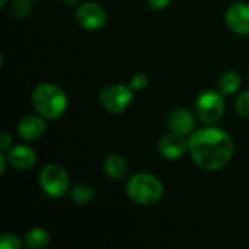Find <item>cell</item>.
I'll list each match as a JSON object with an SVG mask.
<instances>
[{
    "mask_svg": "<svg viewBox=\"0 0 249 249\" xmlns=\"http://www.w3.org/2000/svg\"><path fill=\"white\" fill-rule=\"evenodd\" d=\"M34 0H13L10 4V15L15 19H25L32 12Z\"/></svg>",
    "mask_w": 249,
    "mask_h": 249,
    "instance_id": "cell-17",
    "label": "cell"
},
{
    "mask_svg": "<svg viewBox=\"0 0 249 249\" xmlns=\"http://www.w3.org/2000/svg\"><path fill=\"white\" fill-rule=\"evenodd\" d=\"M235 152L231 134L216 125L196 130L188 139V153L193 162L203 171L216 172L226 168Z\"/></svg>",
    "mask_w": 249,
    "mask_h": 249,
    "instance_id": "cell-1",
    "label": "cell"
},
{
    "mask_svg": "<svg viewBox=\"0 0 249 249\" xmlns=\"http://www.w3.org/2000/svg\"><path fill=\"white\" fill-rule=\"evenodd\" d=\"M66 4H70V6H76V4H80L83 0H63Z\"/></svg>",
    "mask_w": 249,
    "mask_h": 249,
    "instance_id": "cell-23",
    "label": "cell"
},
{
    "mask_svg": "<svg viewBox=\"0 0 249 249\" xmlns=\"http://www.w3.org/2000/svg\"><path fill=\"white\" fill-rule=\"evenodd\" d=\"M31 102L36 114L45 120H57L63 117L69 107L66 92L58 85L50 82L35 86L31 95Z\"/></svg>",
    "mask_w": 249,
    "mask_h": 249,
    "instance_id": "cell-2",
    "label": "cell"
},
{
    "mask_svg": "<svg viewBox=\"0 0 249 249\" xmlns=\"http://www.w3.org/2000/svg\"><path fill=\"white\" fill-rule=\"evenodd\" d=\"M225 22L233 34L241 36L249 35V3H232L225 13Z\"/></svg>",
    "mask_w": 249,
    "mask_h": 249,
    "instance_id": "cell-8",
    "label": "cell"
},
{
    "mask_svg": "<svg viewBox=\"0 0 249 249\" xmlns=\"http://www.w3.org/2000/svg\"><path fill=\"white\" fill-rule=\"evenodd\" d=\"M226 102L220 90H204L197 96L196 112L206 125L217 124L225 115Z\"/></svg>",
    "mask_w": 249,
    "mask_h": 249,
    "instance_id": "cell-5",
    "label": "cell"
},
{
    "mask_svg": "<svg viewBox=\"0 0 249 249\" xmlns=\"http://www.w3.org/2000/svg\"><path fill=\"white\" fill-rule=\"evenodd\" d=\"M130 86L134 92L137 90H143L149 86V77L146 73H136L131 80H130Z\"/></svg>",
    "mask_w": 249,
    "mask_h": 249,
    "instance_id": "cell-20",
    "label": "cell"
},
{
    "mask_svg": "<svg viewBox=\"0 0 249 249\" xmlns=\"http://www.w3.org/2000/svg\"><path fill=\"white\" fill-rule=\"evenodd\" d=\"M7 1H9V0H0V7H4V6L7 4Z\"/></svg>",
    "mask_w": 249,
    "mask_h": 249,
    "instance_id": "cell-24",
    "label": "cell"
},
{
    "mask_svg": "<svg viewBox=\"0 0 249 249\" xmlns=\"http://www.w3.org/2000/svg\"><path fill=\"white\" fill-rule=\"evenodd\" d=\"M128 198L139 206H153L163 197L162 181L149 172H140L133 175L125 187Z\"/></svg>",
    "mask_w": 249,
    "mask_h": 249,
    "instance_id": "cell-3",
    "label": "cell"
},
{
    "mask_svg": "<svg viewBox=\"0 0 249 249\" xmlns=\"http://www.w3.org/2000/svg\"><path fill=\"white\" fill-rule=\"evenodd\" d=\"M158 152L163 159H168V160L181 159L188 152L187 136H182L174 131L162 136L158 143Z\"/></svg>",
    "mask_w": 249,
    "mask_h": 249,
    "instance_id": "cell-9",
    "label": "cell"
},
{
    "mask_svg": "<svg viewBox=\"0 0 249 249\" xmlns=\"http://www.w3.org/2000/svg\"><path fill=\"white\" fill-rule=\"evenodd\" d=\"M70 196H71V200L74 201V204L86 206L95 198V190L92 185H89L86 182H79L71 187Z\"/></svg>",
    "mask_w": 249,
    "mask_h": 249,
    "instance_id": "cell-16",
    "label": "cell"
},
{
    "mask_svg": "<svg viewBox=\"0 0 249 249\" xmlns=\"http://www.w3.org/2000/svg\"><path fill=\"white\" fill-rule=\"evenodd\" d=\"M4 153L9 165L18 171H28L36 163V150L29 144H15Z\"/></svg>",
    "mask_w": 249,
    "mask_h": 249,
    "instance_id": "cell-10",
    "label": "cell"
},
{
    "mask_svg": "<svg viewBox=\"0 0 249 249\" xmlns=\"http://www.w3.org/2000/svg\"><path fill=\"white\" fill-rule=\"evenodd\" d=\"M104 172L111 179H115V181L124 179L128 174V163L121 155L111 153L104 160Z\"/></svg>",
    "mask_w": 249,
    "mask_h": 249,
    "instance_id": "cell-13",
    "label": "cell"
},
{
    "mask_svg": "<svg viewBox=\"0 0 249 249\" xmlns=\"http://www.w3.org/2000/svg\"><path fill=\"white\" fill-rule=\"evenodd\" d=\"M133 95L134 90L131 89L130 85L125 83L108 85L101 90L99 102L105 111L111 114H121L133 102Z\"/></svg>",
    "mask_w": 249,
    "mask_h": 249,
    "instance_id": "cell-6",
    "label": "cell"
},
{
    "mask_svg": "<svg viewBox=\"0 0 249 249\" xmlns=\"http://www.w3.org/2000/svg\"><path fill=\"white\" fill-rule=\"evenodd\" d=\"M34 1H38V0H34Z\"/></svg>",
    "mask_w": 249,
    "mask_h": 249,
    "instance_id": "cell-25",
    "label": "cell"
},
{
    "mask_svg": "<svg viewBox=\"0 0 249 249\" xmlns=\"http://www.w3.org/2000/svg\"><path fill=\"white\" fill-rule=\"evenodd\" d=\"M39 185L41 190L51 198H61L71 190L69 172L57 163L45 165L41 169Z\"/></svg>",
    "mask_w": 249,
    "mask_h": 249,
    "instance_id": "cell-4",
    "label": "cell"
},
{
    "mask_svg": "<svg viewBox=\"0 0 249 249\" xmlns=\"http://www.w3.org/2000/svg\"><path fill=\"white\" fill-rule=\"evenodd\" d=\"M168 127L171 131L191 136L196 131V117L187 108H175L168 118Z\"/></svg>",
    "mask_w": 249,
    "mask_h": 249,
    "instance_id": "cell-12",
    "label": "cell"
},
{
    "mask_svg": "<svg viewBox=\"0 0 249 249\" xmlns=\"http://www.w3.org/2000/svg\"><path fill=\"white\" fill-rule=\"evenodd\" d=\"M108 13L104 6L96 1H86L79 4L76 10V22L86 31H99L107 25Z\"/></svg>",
    "mask_w": 249,
    "mask_h": 249,
    "instance_id": "cell-7",
    "label": "cell"
},
{
    "mask_svg": "<svg viewBox=\"0 0 249 249\" xmlns=\"http://www.w3.org/2000/svg\"><path fill=\"white\" fill-rule=\"evenodd\" d=\"M47 130V120L38 115H25L18 123V134L25 142H35L44 136Z\"/></svg>",
    "mask_w": 249,
    "mask_h": 249,
    "instance_id": "cell-11",
    "label": "cell"
},
{
    "mask_svg": "<svg viewBox=\"0 0 249 249\" xmlns=\"http://www.w3.org/2000/svg\"><path fill=\"white\" fill-rule=\"evenodd\" d=\"M12 143H13L12 136H10L7 131H3V133L0 134V150H1V152H7V150L12 147Z\"/></svg>",
    "mask_w": 249,
    "mask_h": 249,
    "instance_id": "cell-21",
    "label": "cell"
},
{
    "mask_svg": "<svg viewBox=\"0 0 249 249\" xmlns=\"http://www.w3.org/2000/svg\"><path fill=\"white\" fill-rule=\"evenodd\" d=\"M22 245L23 242L15 233L6 232L0 235V249H20Z\"/></svg>",
    "mask_w": 249,
    "mask_h": 249,
    "instance_id": "cell-18",
    "label": "cell"
},
{
    "mask_svg": "<svg viewBox=\"0 0 249 249\" xmlns=\"http://www.w3.org/2000/svg\"><path fill=\"white\" fill-rule=\"evenodd\" d=\"M51 242V236L48 231L42 228H32L31 231L26 232L23 238L25 247L29 249H45Z\"/></svg>",
    "mask_w": 249,
    "mask_h": 249,
    "instance_id": "cell-14",
    "label": "cell"
},
{
    "mask_svg": "<svg viewBox=\"0 0 249 249\" xmlns=\"http://www.w3.org/2000/svg\"><path fill=\"white\" fill-rule=\"evenodd\" d=\"M242 86V79L239 76L238 71H226L222 74V77L219 79V90L223 93V95H233L236 93Z\"/></svg>",
    "mask_w": 249,
    "mask_h": 249,
    "instance_id": "cell-15",
    "label": "cell"
},
{
    "mask_svg": "<svg viewBox=\"0 0 249 249\" xmlns=\"http://www.w3.org/2000/svg\"><path fill=\"white\" fill-rule=\"evenodd\" d=\"M235 108L238 111V114L244 118H249V89L245 92H242L235 102Z\"/></svg>",
    "mask_w": 249,
    "mask_h": 249,
    "instance_id": "cell-19",
    "label": "cell"
},
{
    "mask_svg": "<svg viewBox=\"0 0 249 249\" xmlns=\"http://www.w3.org/2000/svg\"><path fill=\"white\" fill-rule=\"evenodd\" d=\"M171 3H172V0H147V4L155 10H163Z\"/></svg>",
    "mask_w": 249,
    "mask_h": 249,
    "instance_id": "cell-22",
    "label": "cell"
}]
</instances>
